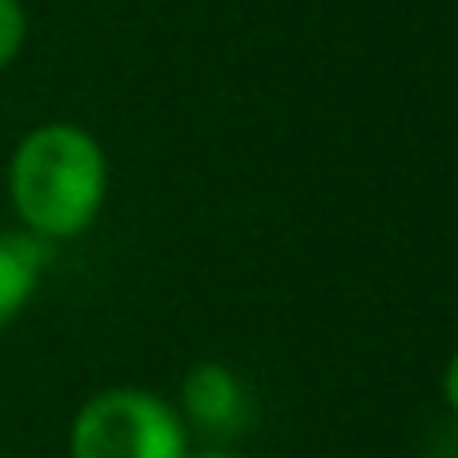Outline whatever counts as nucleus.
<instances>
[{
  "label": "nucleus",
  "mask_w": 458,
  "mask_h": 458,
  "mask_svg": "<svg viewBox=\"0 0 458 458\" xmlns=\"http://www.w3.org/2000/svg\"><path fill=\"white\" fill-rule=\"evenodd\" d=\"M109 190L105 149L81 125H40L8 161V193L37 237H77L97 222Z\"/></svg>",
  "instance_id": "nucleus-1"
},
{
  "label": "nucleus",
  "mask_w": 458,
  "mask_h": 458,
  "mask_svg": "<svg viewBox=\"0 0 458 458\" xmlns=\"http://www.w3.org/2000/svg\"><path fill=\"white\" fill-rule=\"evenodd\" d=\"M72 458H185V422L165 398L117 386L93 394L69 430Z\"/></svg>",
  "instance_id": "nucleus-2"
},
{
  "label": "nucleus",
  "mask_w": 458,
  "mask_h": 458,
  "mask_svg": "<svg viewBox=\"0 0 458 458\" xmlns=\"http://www.w3.org/2000/svg\"><path fill=\"white\" fill-rule=\"evenodd\" d=\"M182 422H190L193 430H206L217 443L245 435L253 419L250 394H245L242 378L222 362H201L185 374L182 382Z\"/></svg>",
  "instance_id": "nucleus-3"
},
{
  "label": "nucleus",
  "mask_w": 458,
  "mask_h": 458,
  "mask_svg": "<svg viewBox=\"0 0 458 458\" xmlns=\"http://www.w3.org/2000/svg\"><path fill=\"white\" fill-rule=\"evenodd\" d=\"M40 266H45V245L29 233H0V330L29 306L37 290Z\"/></svg>",
  "instance_id": "nucleus-4"
},
{
  "label": "nucleus",
  "mask_w": 458,
  "mask_h": 458,
  "mask_svg": "<svg viewBox=\"0 0 458 458\" xmlns=\"http://www.w3.org/2000/svg\"><path fill=\"white\" fill-rule=\"evenodd\" d=\"M24 32H29L24 4H21V0H0V69H8V64L21 56Z\"/></svg>",
  "instance_id": "nucleus-5"
},
{
  "label": "nucleus",
  "mask_w": 458,
  "mask_h": 458,
  "mask_svg": "<svg viewBox=\"0 0 458 458\" xmlns=\"http://www.w3.org/2000/svg\"><path fill=\"white\" fill-rule=\"evenodd\" d=\"M443 394H446V406L458 414V350H454V358L446 362V374H443Z\"/></svg>",
  "instance_id": "nucleus-6"
},
{
  "label": "nucleus",
  "mask_w": 458,
  "mask_h": 458,
  "mask_svg": "<svg viewBox=\"0 0 458 458\" xmlns=\"http://www.w3.org/2000/svg\"><path fill=\"white\" fill-rule=\"evenodd\" d=\"M185 458H242V454L225 451V446H209V451H198V454H185Z\"/></svg>",
  "instance_id": "nucleus-7"
}]
</instances>
